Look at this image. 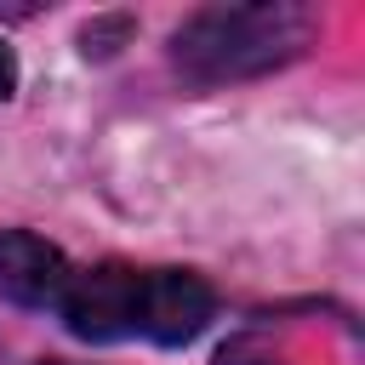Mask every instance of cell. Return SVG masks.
Here are the masks:
<instances>
[{"label": "cell", "mask_w": 365, "mask_h": 365, "mask_svg": "<svg viewBox=\"0 0 365 365\" xmlns=\"http://www.w3.org/2000/svg\"><path fill=\"white\" fill-rule=\"evenodd\" d=\"M143 279L125 262H97L86 274H68L63 285V319L86 342H120L143 331Z\"/></svg>", "instance_id": "7a4b0ae2"}, {"label": "cell", "mask_w": 365, "mask_h": 365, "mask_svg": "<svg viewBox=\"0 0 365 365\" xmlns=\"http://www.w3.org/2000/svg\"><path fill=\"white\" fill-rule=\"evenodd\" d=\"M40 365H68V359H40Z\"/></svg>", "instance_id": "52a82bcc"}, {"label": "cell", "mask_w": 365, "mask_h": 365, "mask_svg": "<svg viewBox=\"0 0 365 365\" xmlns=\"http://www.w3.org/2000/svg\"><path fill=\"white\" fill-rule=\"evenodd\" d=\"M17 91V57H11V46L0 40V103Z\"/></svg>", "instance_id": "8992f818"}, {"label": "cell", "mask_w": 365, "mask_h": 365, "mask_svg": "<svg viewBox=\"0 0 365 365\" xmlns=\"http://www.w3.org/2000/svg\"><path fill=\"white\" fill-rule=\"evenodd\" d=\"M217 365H279L262 342H228L222 354H217Z\"/></svg>", "instance_id": "5b68a950"}, {"label": "cell", "mask_w": 365, "mask_h": 365, "mask_svg": "<svg viewBox=\"0 0 365 365\" xmlns=\"http://www.w3.org/2000/svg\"><path fill=\"white\" fill-rule=\"evenodd\" d=\"M217 314V297L200 274L188 268H160L143 279V331L160 348H182L205 331V319Z\"/></svg>", "instance_id": "3957f363"}, {"label": "cell", "mask_w": 365, "mask_h": 365, "mask_svg": "<svg viewBox=\"0 0 365 365\" xmlns=\"http://www.w3.org/2000/svg\"><path fill=\"white\" fill-rule=\"evenodd\" d=\"M63 285H68V262L57 245H46L40 234H0V297L17 302V308H51L63 302Z\"/></svg>", "instance_id": "277c9868"}, {"label": "cell", "mask_w": 365, "mask_h": 365, "mask_svg": "<svg viewBox=\"0 0 365 365\" xmlns=\"http://www.w3.org/2000/svg\"><path fill=\"white\" fill-rule=\"evenodd\" d=\"M314 23L297 6H205L171 34V63L194 86H228L291 63Z\"/></svg>", "instance_id": "6da1fadb"}]
</instances>
